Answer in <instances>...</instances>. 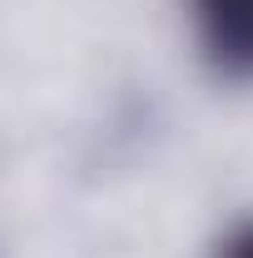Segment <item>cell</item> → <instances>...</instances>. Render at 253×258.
Returning a JSON list of instances; mask_svg holds the SVG:
<instances>
[{"mask_svg": "<svg viewBox=\"0 0 253 258\" xmlns=\"http://www.w3.org/2000/svg\"><path fill=\"white\" fill-rule=\"evenodd\" d=\"M204 55L233 80H253V0H189Z\"/></svg>", "mask_w": 253, "mask_h": 258, "instance_id": "obj_1", "label": "cell"}, {"mask_svg": "<svg viewBox=\"0 0 253 258\" xmlns=\"http://www.w3.org/2000/svg\"><path fill=\"white\" fill-rule=\"evenodd\" d=\"M219 258H253V219H248V224H238L219 243Z\"/></svg>", "mask_w": 253, "mask_h": 258, "instance_id": "obj_2", "label": "cell"}]
</instances>
